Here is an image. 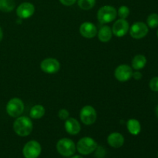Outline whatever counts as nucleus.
<instances>
[{
	"instance_id": "8",
	"label": "nucleus",
	"mask_w": 158,
	"mask_h": 158,
	"mask_svg": "<svg viewBox=\"0 0 158 158\" xmlns=\"http://www.w3.org/2000/svg\"><path fill=\"white\" fill-rule=\"evenodd\" d=\"M148 26L142 22H137L134 23L130 29V34L134 39H142L146 36L148 33Z\"/></svg>"
},
{
	"instance_id": "19",
	"label": "nucleus",
	"mask_w": 158,
	"mask_h": 158,
	"mask_svg": "<svg viewBox=\"0 0 158 158\" xmlns=\"http://www.w3.org/2000/svg\"><path fill=\"white\" fill-rule=\"evenodd\" d=\"M45 108L42 105H35L32 106L29 112V116L31 118L40 119L44 116Z\"/></svg>"
},
{
	"instance_id": "28",
	"label": "nucleus",
	"mask_w": 158,
	"mask_h": 158,
	"mask_svg": "<svg viewBox=\"0 0 158 158\" xmlns=\"http://www.w3.org/2000/svg\"><path fill=\"white\" fill-rule=\"evenodd\" d=\"M2 35H3L2 30V29L0 28V42H1V40H2Z\"/></svg>"
},
{
	"instance_id": "10",
	"label": "nucleus",
	"mask_w": 158,
	"mask_h": 158,
	"mask_svg": "<svg viewBox=\"0 0 158 158\" xmlns=\"http://www.w3.org/2000/svg\"><path fill=\"white\" fill-rule=\"evenodd\" d=\"M40 67L43 72L49 74H52L58 72L60 68V64L58 60L56 59L47 58L42 61Z\"/></svg>"
},
{
	"instance_id": "20",
	"label": "nucleus",
	"mask_w": 158,
	"mask_h": 158,
	"mask_svg": "<svg viewBox=\"0 0 158 158\" xmlns=\"http://www.w3.org/2000/svg\"><path fill=\"white\" fill-rule=\"evenodd\" d=\"M14 0H0V11L4 12H12L15 9Z\"/></svg>"
},
{
	"instance_id": "6",
	"label": "nucleus",
	"mask_w": 158,
	"mask_h": 158,
	"mask_svg": "<svg viewBox=\"0 0 158 158\" xmlns=\"http://www.w3.org/2000/svg\"><path fill=\"white\" fill-rule=\"evenodd\" d=\"M41 146L35 140H31L26 143L23 150V155L26 158H37L41 153Z\"/></svg>"
},
{
	"instance_id": "13",
	"label": "nucleus",
	"mask_w": 158,
	"mask_h": 158,
	"mask_svg": "<svg viewBox=\"0 0 158 158\" xmlns=\"http://www.w3.org/2000/svg\"><path fill=\"white\" fill-rule=\"evenodd\" d=\"M80 34L85 38L92 39L97 35V29L95 25L93 24L92 23L86 22L80 26Z\"/></svg>"
},
{
	"instance_id": "23",
	"label": "nucleus",
	"mask_w": 158,
	"mask_h": 158,
	"mask_svg": "<svg viewBox=\"0 0 158 158\" xmlns=\"http://www.w3.org/2000/svg\"><path fill=\"white\" fill-rule=\"evenodd\" d=\"M118 15L120 17V19H126L130 15V9L127 6H122L119 8L118 10Z\"/></svg>"
},
{
	"instance_id": "5",
	"label": "nucleus",
	"mask_w": 158,
	"mask_h": 158,
	"mask_svg": "<svg viewBox=\"0 0 158 158\" xmlns=\"http://www.w3.org/2000/svg\"><path fill=\"white\" fill-rule=\"evenodd\" d=\"M24 110L23 102L19 98H12L6 105V112L10 117H19Z\"/></svg>"
},
{
	"instance_id": "1",
	"label": "nucleus",
	"mask_w": 158,
	"mask_h": 158,
	"mask_svg": "<svg viewBox=\"0 0 158 158\" xmlns=\"http://www.w3.org/2000/svg\"><path fill=\"white\" fill-rule=\"evenodd\" d=\"M14 131L20 137L29 135L32 131V123L27 117H19L14 122Z\"/></svg>"
},
{
	"instance_id": "9",
	"label": "nucleus",
	"mask_w": 158,
	"mask_h": 158,
	"mask_svg": "<svg viewBox=\"0 0 158 158\" xmlns=\"http://www.w3.org/2000/svg\"><path fill=\"white\" fill-rule=\"evenodd\" d=\"M133 70L132 68L128 65H120L116 69L114 76L116 79L120 82H126L132 77Z\"/></svg>"
},
{
	"instance_id": "26",
	"label": "nucleus",
	"mask_w": 158,
	"mask_h": 158,
	"mask_svg": "<svg viewBox=\"0 0 158 158\" xmlns=\"http://www.w3.org/2000/svg\"><path fill=\"white\" fill-rule=\"evenodd\" d=\"M60 2L64 6H70L73 5L77 2V0H60Z\"/></svg>"
},
{
	"instance_id": "2",
	"label": "nucleus",
	"mask_w": 158,
	"mask_h": 158,
	"mask_svg": "<svg viewBox=\"0 0 158 158\" xmlns=\"http://www.w3.org/2000/svg\"><path fill=\"white\" fill-rule=\"evenodd\" d=\"M97 148V143L91 137H83L80 139L77 145V149L80 154L87 155L94 152Z\"/></svg>"
},
{
	"instance_id": "29",
	"label": "nucleus",
	"mask_w": 158,
	"mask_h": 158,
	"mask_svg": "<svg viewBox=\"0 0 158 158\" xmlns=\"http://www.w3.org/2000/svg\"><path fill=\"white\" fill-rule=\"evenodd\" d=\"M155 113H156V115H157V117H158V105L157 106V107H156V110H155Z\"/></svg>"
},
{
	"instance_id": "7",
	"label": "nucleus",
	"mask_w": 158,
	"mask_h": 158,
	"mask_svg": "<svg viewBox=\"0 0 158 158\" xmlns=\"http://www.w3.org/2000/svg\"><path fill=\"white\" fill-rule=\"evenodd\" d=\"M80 115L81 121L86 125H91L95 123L97 117L95 109L91 106H86L82 108Z\"/></svg>"
},
{
	"instance_id": "32",
	"label": "nucleus",
	"mask_w": 158,
	"mask_h": 158,
	"mask_svg": "<svg viewBox=\"0 0 158 158\" xmlns=\"http://www.w3.org/2000/svg\"><path fill=\"white\" fill-rule=\"evenodd\" d=\"M157 157H158V154H157Z\"/></svg>"
},
{
	"instance_id": "17",
	"label": "nucleus",
	"mask_w": 158,
	"mask_h": 158,
	"mask_svg": "<svg viewBox=\"0 0 158 158\" xmlns=\"http://www.w3.org/2000/svg\"><path fill=\"white\" fill-rule=\"evenodd\" d=\"M127 129L129 132L133 135H137L140 134L141 131V126H140V122L135 119H131L127 121Z\"/></svg>"
},
{
	"instance_id": "14",
	"label": "nucleus",
	"mask_w": 158,
	"mask_h": 158,
	"mask_svg": "<svg viewBox=\"0 0 158 158\" xmlns=\"http://www.w3.org/2000/svg\"><path fill=\"white\" fill-rule=\"evenodd\" d=\"M107 143L110 146L114 148L122 147L124 143V137L120 133H112L107 137Z\"/></svg>"
},
{
	"instance_id": "31",
	"label": "nucleus",
	"mask_w": 158,
	"mask_h": 158,
	"mask_svg": "<svg viewBox=\"0 0 158 158\" xmlns=\"http://www.w3.org/2000/svg\"><path fill=\"white\" fill-rule=\"evenodd\" d=\"M157 37H158V30H157Z\"/></svg>"
},
{
	"instance_id": "21",
	"label": "nucleus",
	"mask_w": 158,
	"mask_h": 158,
	"mask_svg": "<svg viewBox=\"0 0 158 158\" xmlns=\"http://www.w3.org/2000/svg\"><path fill=\"white\" fill-rule=\"evenodd\" d=\"M96 4V0H78V6L83 10H89Z\"/></svg>"
},
{
	"instance_id": "16",
	"label": "nucleus",
	"mask_w": 158,
	"mask_h": 158,
	"mask_svg": "<svg viewBox=\"0 0 158 158\" xmlns=\"http://www.w3.org/2000/svg\"><path fill=\"white\" fill-rule=\"evenodd\" d=\"M112 29L107 26L102 27L98 32V38L103 43H106L110 41L112 38Z\"/></svg>"
},
{
	"instance_id": "4",
	"label": "nucleus",
	"mask_w": 158,
	"mask_h": 158,
	"mask_svg": "<svg viewBox=\"0 0 158 158\" xmlns=\"http://www.w3.org/2000/svg\"><path fill=\"white\" fill-rule=\"evenodd\" d=\"M56 149L61 155L64 157H69L75 153L76 146L74 142L70 139L63 138L57 143Z\"/></svg>"
},
{
	"instance_id": "25",
	"label": "nucleus",
	"mask_w": 158,
	"mask_h": 158,
	"mask_svg": "<svg viewBox=\"0 0 158 158\" xmlns=\"http://www.w3.org/2000/svg\"><path fill=\"white\" fill-rule=\"evenodd\" d=\"M59 117H60L61 120H66L68 119L69 116V113L67 110H65V109H62L59 111Z\"/></svg>"
},
{
	"instance_id": "30",
	"label": "nucleus",
	"mask_w": 158,
	"mask_h": 158,
	"mask_svg": "<svg viewBox=\"0 0 158 158\" xmlns=\"http://www.w3.org/2000/svg\"><path fill=\"white\" fill-rule=\"evenodd\" d=\"M71 158H83V157H82L81 156L76 155V156H73V157H71Z\"/></svg>"
},
{
	"instance_id": "27",
	"label": "nucleus",
	"mask_w": 158,
	"mask_h": 158,
	"mask_svg": "<svg viewBox=\"0 0 158 158\" xmlns=\"http://www.w3.org/2000/svg\"><path fill=\"white\" fill-rule=\"evenodd\" d=\"M132 77H134L135 80H139L142 78V74L140 73V72H135V73H133V75Z\"/></svg>"
},
{
	"instance_id": "18",
	"label": "nucleus",
	"mask_w": 158,
	"mask_h": 158,
	"mask_svg": "<svg viewBox=\"0 0 158 158\" xmlns=\"http://www.w3.org/2000/svg\"><path fill=\"white\" fill-rule=\"evenodd\" d=\"M147 59L143 55H137L132 60V66L136 70L141 69L146 66Z\"/></svg>"
},
{
	"instance_id": "3",
	"label": "nucleus",
	"mask_w": 158,
	"mask_h": 158,
	"mask_svg": "<svg viewBox=\"0 0 158 158\" xmlns=\"http://www.w3.org/2000/svg\"><path fill=\"white\" fill-rule=\"evenodd\" d=\"M117 10L111 6H104L99 9L97 19L100 23H108L114 21L117 17Z\"/></svg>"
},
{
	"instance_id": "24",
	"label": "nucleus",
	"mask_w": 158,
	"mask_h": 158,
	"mask_svg": "<svg viewBox=\"0 0 158 158\" xmlns=\"http://www.w3.org/2000/svg\"><path fill=\"white\" fill-rule=\"evenodd\" d=\"M150 88L154 92H158V77H153L149 83Z\"/></svg>"
},
{
	"instance_id": "22",
	"label": "nucleus",
	"mask_w": 158,
	"mask_h": 158,
	"mask_svg": "<svg viewBox=\"0 0 158 158\" xmlns=\"http://www.w3.org/2000/svg\"><path fill=\"white\" fill-rule=\"evenodd\" d=\"M148 26H149L151 29H154L158 26V14L152 13L148 17L147 19Z\"/></svg>"
},
{
	"instance_id": "12",
	"label": "nucleus",
	"mask_w": 158,
	"mask_h": 158,
	"mask_svg": "<svg viewBox=\"0 0 158 158\" xmlns=\"http://www.w3.org/2000/svg\"><path fill=\"white\" fill-rule=\"evenodd\" d=\"M35 12V7L30 2H23L18 6L16 14L20 19H28L32 16Z\"/></svg>"
},
{
	"instance_id": "11",
	"label": "nucleus",
	"mask_w": 158,
	"mask_h": 158,
	"mask_svg": "<svg viewBox=\"0 0 158 158\" xmlns=\"http://www.w3.org/2000/svg\"><path fill=\"white\" fill-rule=\"evenodd\" d=\"M129 30V23L126 19H120L113 26L112 32L116 36L122 37L126 35Z\"/></svg>"
},
{
	"instance_id": "15",
	"label": "nucleus",
	"mask_w": 158,
	"mask_h": 158,
	"mask_svg": "<svg viewBox=\"0 0 158 158\" xmlns=\"http://www.w3.org/2000/svg\"><path fill=\"white\" fill-rule=\"evenodd\" d=\"M65 129L68 134L77 135L80 131V124L76 119L69 118L65 122Z\"/></svg>"
}]
</instances>
